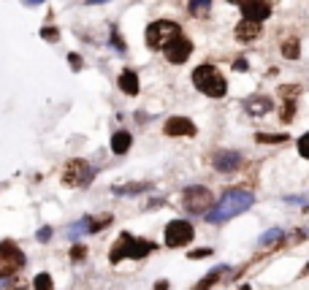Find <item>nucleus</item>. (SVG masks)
Masks as SVG:
<instances>
[{
  "instance_id": "bb28decb",
  "label": "nucleus",
  "mask_w": 309,
  "mask_h": 290,
  "mask_svg": "<svg viewBox=\"0 0 309 290\" xmlns=\"http://www.w3.org/2000/svg\"><path fill=\"white\" fill-rule=\"evenodd\" d=\"M111 44H114V47H117V52H125V49H128V47H125V44H122V41H119L117 30H111Z\"/></svg>"
},
{
  "instance_id": "1a4fd4ad",
  "label": "nucleus",
  "mask_w": 309,
  "mask_h": 290,
  "mask_svg": "<svg viewBox=\"0 0 309 290\" xmlns=\"http://www.w3.org/2000/svg\"><path fill=\"white\" fill-rule=\"evenodd\" d=\"M163 52H166V60H168V63L182 65L192 54V44H190V38H185V35H176L174 41H168V47H166Z\"/></svg>"
},
{
  "instance_id": "b1692460",
  "label": "nucleus",
  "mask_w": 309,
  "mask_h": 290,
  "mask_svg": "<svg viewBox=\"0 0 309 290\" xmlns=\"http://www.w3.org/2000/svg\"><path fill=\"white\" fill-rule=\"evenodd\" d=\"M261 144H282V141H287V136H282V133H277V136H271V133H258L255 136Z\"/></svg>"
},
{
  "instance_id": "72a5a7b5",
  "label": "nucleus",
  "mask_w": 309,
  "mask_h": 290,
  "mask_svg": "<svg viewBox=\"0 0 309 290\" xmlns=\"http://www.w3.org/2000/svg\"><path fill=\"white\" fill-rule=\"evenodd\" d=\"M285 201H287V203H301V201H304V198H301V195H287V198H285Z\"/></svg>"
},
{
  "instance_id": "a878e982",
  "label": "nucleus",
  "mask_w": 309,
  "mask_h": 290,
  "mask_svg": "<svg viewBox=\"0 0 309 290\" xmlns=\"http://www.w3.org/2000/svg\"><path fill=\"white\" fill-rule=\"evenodd\" d=\"M49 239H52V228H49V225H44L41 231H38V242H44V244H47Z\"/></svg>"
},
{
  "instance_id": "20e7f679",
  "label": "nucleus",
  "mask_w": 309,
  "mask_h": 290,
  "mask_svg": "<svg viewBox=\"0 0 309 290\" xmlns=\"http://www.w3.org/2000/svg\"><path fill=\"white\" fill-rule=\"evenodd\" d=\"M212 193L206 190V187L201 185H192L185 190V195H182V206H185L190 215H206V212L212 209Z\"/></svg>"
},
{
  "instance_id": "dca6fc26",
  "label": "nucleus",
  "mask_w": 309,
  "mask_h": 290,
  "mask_svg": "<svg viewBox=\"0 0 309 290\" xmlns=\"http://www.w3.org/2000/svg\"><path fill=\"white\" fill-rule=\"evenodd\" d=\"M117 84L125 95H139V76H136V71H122Z\"/></svg>"
},
{
  "instance_id": "58836bf2",
  "label": "nucleus",
  "mask_w": 309,
  "mask_h": 290,
  "mask_svg": "<svg viewBox=\"0 0 309 290\" xmlns=\"http://www.w3.org/2000/svg\"><path fill=\"white\" fill-rule=\"evenodd\" d=\"M241 290H250V285H241Z\"/></svg>"
},
{
  "instance_id": "f3484780",
  "label": "nucleus",
  "mask_w": 309,
  "mask_h": 290,
  "mask_svg": "<svg viewBox=\"0 0 309 290\" xmlns=\"http://www.w3.org/2000/svg\"><path fill=\"white\" fill-rule=\"evenodd\" d=\"M130 144H133V136L128 130H117V133L111 136V152L114 155H125L130 149Z\"/></svg>"
},
{
  "instance_id": "aec40b11",
  "label": "nucleus",
  "mask_w": 309,
  "mask_h": 290,
  "mask_svg": "<svg viewBox=\"0 0 309 290\" xmlns=\"http://www.w3.org/2000/svg\"><path fill=\"white\" fill-rule=\"evenodd\" d=\"M222 271H225V266H217L214 271H209V274H206V277L198 282V288H195V290H209L212 285H214L217 279H220V274H222Z\"/></svg>"
},
{
  "instance_id": "5701e85b",
  "label": "nucleus",
  "mask_w": 309,
  "mask_h": 290,
  "mask_svg": "<svg viewBox=\"0 0 309 290\" xmlns=\"http://www.w3.org/2000/svg\"><path fill=\"white\" fill-rule=\"evenodd\" d=\"M33 290H54L52 277H49L47 271H44V274H38V277L33 279Z\"/></svg>"
},
{
  "instance_id": "c756f323",
  "label": "nucleus",
  "mask_w": 309,
  "mask_h": 290,
  "mask_svg": "<svg viewBox=\"0 0 309 290\" xmlns=\"http://www.w3.org/2000/svg\"><path fill=\"white\" fill-rule=\"evenodd\" d=\"M293 109H296L293 103H285V109H282V120H285V122L293 120Z\"/></svg>"
},
{
  "instance_id": "6ab92c4d",
  "label": "nucleus",
  "mask_w": 309,
  "mask_h": 290,
  "mask_svg": "<svg viewBox=\"0 0 309 290\" xmlns=\"http://www.w3.org/2000/svg\"><path fill=\"white\" fill-rule=\"evenodd\" d=\"M187 11H190V17H206L212 11V0H190Z\"/></svg>"
},
{
  "instance_id": "f8f14e48",
  "label": "nucleus",
  "mask_w": 309,
  "mask_h": 290,
  "mask_svg": "<svg viewBox=\"0 0 309 290\" xmlns=\"http://www.w3.org/2000/svg\"><path fill=\"white\" fill-rule=\"evenodd\" d=\"M166 136H174V139H179V136H195L198 130H195V125H192L187 117H171L168 122H166Z\"/></svg>"
},
{
  "instance_id": "4468645a",
  "label": "nucleus",
  "mask_w": 309,
  "mask_h": 290,
  "mask_svg": "<svg viewBox=\"0 0 309 290\" xmlns=\"http://www.w3.org/2000/svg\"><path fill=\"white\" fill-rule=\"evenodd\" d=\"M244 109H247V114H252V117H263L274 109V100L266 98V95H252V98L244 100Z\"/></svg>"
},
{
  "instance_id": "f03ea898",
  "label": "nucleus",
  "mask_w": 309,
  "mask_h": 290,
  "mask_svg": "<svg viewBox=\"0 0 309 290\" xmlns=\"http://www.w3.org/2000/svg\"><path fill=\"white\" fill-rule=\"evenodd\" d=\"M192 84L204 95H209V98H222L228 93V81L222 79V73L214 65H198L192 71Z\"/></svg>"
},
{
  "instance_id": "473e14b6",
  "label": "nucleus",
  "mask_w": 309,
  "mask_h": 290,
  "mask_svg": "<svg viewBox=\"0 0 309 290\" xmlns=\"http://www.w3.org/2000/svg\"><path fill=\"white\" fill-rule=\"evenodd\" d=\"M234 68H236V71H247V60H236Z\"/></svg>"
},
{
  "instance_id": "0eeeda50",
  "label": "nucleus",
  "mask_w": 309,
  "mask_h": 290,
  "mask_svg": "<svg viewBox=\"0 0 309 290\" xmlns=\"http://www.w3.org/2000/svg\"><path fill=\"white\" fill-rule=\"evenodd\" d=\"M192 236H195V228L187 220H171L166 225V244L168 247H185L192 242Z\"/></svg>"
},
{
  "instance_id": "c9c22d12",
  "label": "nucleus",
  "mask_w": 309,
  "mask_h": 290,
  "mask_svg": "<svg viewBox=\"0 0 309 290\" xmlns=\"http://www.w3.org/2000/svg\"><path fill=\"white\" fill-rule=\"evenodd\" d=\"M22 3H24V6H41L44 0H22Z\"/></svg>"
},
{
  "instance_id": "a211bd4d",
  "label": "nucleus",
  "mask_w": 309,
  "mask_h": 290,
  "mask_svg": "<svg viewBox=\"0 0 309 290\" xmlns=\"http://www.w3.org/2000/svg\"><path fill=\"white\" fill-rule=\"evenodd\" d=\"M282 239H285V231H282V228H271V231L261 233L258 244H261V247H274L277 242H282Z\"/></svg>"
},
{
  "instance_id": "c85d7f7f",
  "label": "nucleus",
  "mask_w": 309,
  "mask_h": 290,
  "mask_svg": "<svg viewBox=\"0 0 309 290\" xmlns=\"http://www.w3.org/2000/svg\"><path fill=\"white\" fill-rule=\"evenodd\" d=\"M84 252H87V250H84L82 244H73V250H71V258H73V261H79V258H84Z\"/></svg>"
},
{
  "instance_id": "cd10ccee",
  "label": "nucleus",
  "mask_w": 309,
  "mask_h": 290,
  "mask_svg": "<svg viewBox=\"0 0 309 290\" xmlns=\"http://www.w3.org/2000/svg\"><path fill=\"white\" fill-rule=\"evenodd\" d=\"M41 35H44L47 41H57V38H60V33H57V30H52V27H44Z\"/></svg>"
},
{
  "instance_id": "2eb2a0df",
  "label": "nucleus",
  "mask_w": 309,
  "mask_h": 290,
  "mask_svg": "<svg viewBox=\"0 0 309 290\" xmlns=\"http://www.w3.org/2000/svg\"><path fill=\"white\" fill-rule=\"evenodd\" d=\"M258 35H261V22H255V19H241L236 24V38L239 41H255Z\"/></svg>"
},
{
  "instance_id": "9d476101",
  "label": "nucleus",
  "mask_w": 309,
  "mask_h": 290,
  "mask_svg": "<svg viewBox=\"0 0 309 290\" xmlns=\"http://www.w3.org/2000/svg\"><path fill=\"white\" fill-rule=\"evenodd\" d=\"M212 166H214L220 174H231V171H236L241 166V155L234 149H220L212 155Z\"/></svg>"
},
{
  "instance_id": "4be33fe9",
  "label": "nucleus",
  "mask_w": 309,
  "mask_h": 290,
  "mask_svg": "<svg viewBox=\"0 0 309 290\" xmlns=\"http://www.w3.org/2000/svg\"><path fill=\"white\" fill-rule=\"evenodd\" d=\"M298 41L296 38H290V41H285L282 44V57H287V60H298Z\"/></svg>"
},
{
  "instance_id": "2f4dec72",
  "label": "nucleus",
  "mask_w": 309,
  "mask_h": 290,
  "mask_svg": "<svg viewBox=\"0 0 309 290\" xmlns=\"http://www.w3.org/2000/svg\"><path fill=\"white\" fill-rule=\"evenodd\" d=\"M206 255H212V250H195V252H190V258H206Z\"/></svg>"
},
{
  "instance_id": "9b49d317",
  "label": "nucleus",
  "mask_w": 309,
  "mask_h": 290,
  "mask_svg": "<svg viewBox=\"0 0 309 290\" xmlns=\"http://www.w3.org/2000/svg\"><path fill=\"white\" fill-rule=\"evenodd\" d=\"M241 14H244V19L263 22V19L271 17V6H268L266 0H244L241 3Z\"/></svg>"
},
{
  "instance_id": "7ed1b4c3",
  "label": "nucleus",
  "mask_w": 309,
  "mask_h": 290,
  "mask_svg": "<svg viewBox=\"0 0 309 290\" xmlns=\"http://www.w3.org/2000/svg\"><path fill=\"white\" fill-rule=\"evenodd\" d=\"M179 33V24L176 22H168V19H160V22H152L146 27V47L149 49H166L168 41H174Z\"/></svg>"
},
{
  "instance_id": "423d86ee",
  "label": "nucleus",
  "mask_w": 309,
  "mask_h": 290,
  "mask_svg": "<svg viewBox=\"0 0 309 290\" xmlns=\"http://www.w3.org/2000/svg\"><path fill=\"white\" fill-rule=\"evenodd\" d=\"M93 176H95V171L90 169V163H84V160H71L63 171V182L68 187H87L90 182H93Z\"/></svg>"
},
{
  "instance_id": "6e6552de",
  "label": "nucleus",
  "mask_w": 309,
  "mask_h": 290,
  "mask_svg": "<svg viewBox=\"0 0 309 290\" xmlns=\"http://www.w3.org/2000/svg\"><path fill=\"white\" fill-rule=\"evenodd\" d=\"M111 222V215L106 217H98V220H93V217H82V220L76 222V225L68 228V239L71 242H76L79 236H87V233H98L100 228H106Z\"/></svg>"
},
{
  "instance_id": "393cba45",
  "label": "nucleus",
  "mask_w": 309,
  "mask_h": 290,
  "mask_svg": "<svg viewBox=\"0 0 309 290\" xmlns=\"http://www.w3.org/2000/svg\"><path fill=\"white\" fill-rule=\"evenodd\" d=\"M298 152H301V157L309 160V133H304L301 139H298Z\"/></svg>"
},
{
  "instance_id": "e433bc0d",
  "label": "nucleus",
  "mask_w": 309,
  "mask_h": 290,
  "mask_svg": "<svg viewBox=\"0 0 309 290\" xmlns=\"http://www.w3.org/2000/svg\"><path fill=\"white\" fill-rule=\"evenodd\" d=\"M100 3H109V0H87V6H100Z\"/></svg>"
},
{
  "instance_id": "f704fd0d",
  "label": "nucleus",
  "mask_w": 309,
  "mask_h": 290,
  "mask_svg": "<svg viewBox=\"0 0 309 290\" xmlns=\"http://www.w3.org/2000/svg\"><path fill=\"white\" fill-rule=\"evenodd\" d=\"M155 290H168V282H166V279H160V282L155 285Z\"/></svg>"
},
{
  "instance_id": "412c9836",
  "label": "nucleus",
  "mask_w": 309,
  "mask_h": 290,
  "mask_svg": "<svg viewBox=\"0 0 309 290\" xmlns=\"http://www.w3.org/2000/svg\"><path fill=\"white\" fill-rule=\"evenodd\" d=\"M149 190V185L146 182H141V185H128V187H114V195H139V193Z\"/></svg>"
},
{
  "instance_id": "4c0bfd02",
  "label": "nucleus",
  "mask_w": 309,
  "mask_h": 290,
  "mask_svg": "<svg viewBox=\"0 0 309 290\" xmlns=\"http://www.w3.org/2000/svg\"><path fill=\"white\" fill-rule=\"evenodd\" d=\"M228 3H244V0H228Z\"/></svg>"
},
{
  "instance_id": "39448f33",
  "label": "nucleus",
  "mask_w": 309,
  "mask_h": 290,
  "mask_svg": "<svg viewBox=\"0 0 309 290\" xmlns=\"http://www.w3.org/2000/svg\"><path fill=\"white\" fill-rule=\"evenodd\" d=\"M24 252L19 250L17 244L11 242H3L0 244V274L3 277H11V274H17L19 268H24Z\"/></svg>"
},
{
  "instance_id": "ea45409f",
  "label": "nucleus",
  "mask_w": 309,
  "mask_h": 290,
  "mask_svg": "<svg viewBox=\"0 0 309 290\" xmlns=\"http://www.w3.org/2000/svg\"><path fill=\"white\" fill-rule=\"evenodd\" d=\"M307 274H309V266H307Z\"/></svg>"
},
{
  "instance_id": "ddd939ff",
  "label": "nucleus",
  "mask_w": 309,
  "mask_h": 290,
  "mask_svg": "<svg viewBox=\"0 0 309 290\" xmlns=\"http://www.w3.org/2000/svg\"><path fill=\"white\" fill-rule=\"evenodd\" d=\"M133 242H136V239L130 236V233H119L117 242H114V247H111V252H109V261H111V263H119L122 258H130Z\"/></svg>"
},
{
  "instance_id": "7c9ffc66",
  "label": "nucleus",
  "mask_w": 309,
  "mask_h": 290,
  "mask_svg": "<svg viewBox=\"0 0 309 290\" xmlns=\"http://www.w3.org/2000/svg\"><path fill=\"white\" fill-rule=\"evenodd\" d=\"M68 60H71V65H73V68H76V71L82 68V60H79V54H71V57H68Z\"/></svg>"
},
{
  "instance_id": "f257e3e1",
  "label": "nucleus",
  "mask_w": 309,
  "mask_h": 290,
  "mask_svg": "<svg viewBox=\"0 0 309 290\" xmlns=\"http://www.w3.org/2000/svg\"><path fill=\"white\" fill-rule=\"evenodd\" d=\"M252 203H255V195L250 190H225L220 201L206 212V222L217 225V222H225L231 217H239L247 209H252Z\"/></svg>"
}]
</instances>
